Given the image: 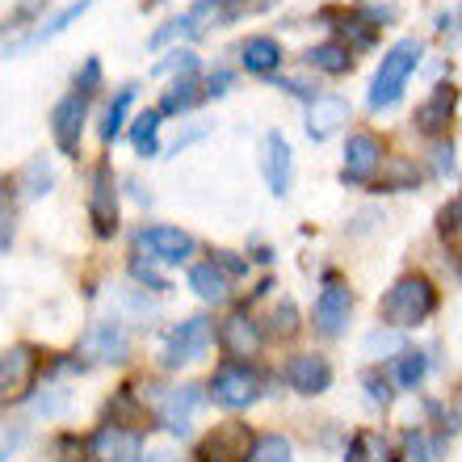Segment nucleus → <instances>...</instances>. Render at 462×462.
<instances>
[{
	"instance_id": "9b49d317",
	"label": "nucleus",
	"mask_w": 462,
	"mask_h": 462,
	"mask_svg": "<svg viewBox=\"0 0 462 462\" xmlns=\"http://www.w3.org/2000/svg\"><path fill=\"white\" fill-rule=\"evenodd\" d=\"M80 353L93 357V362H126V353H131V332L122 328L118 319H97L93 328L85 332V341H80Z\"/></svg>"
},
{
	"instance_id": "f03ea898",
	"label": "nucleus",
	"mask_w": 462,
	"mask_h": 462,
	"mask_svg": "<svg viewBox=\"0 0 462 462\" xmlns=\"http://www.w3.org/2000/svg\"><path fill=\"white\" fill-rule=\"evenodd\" d=\"M433 311H438V291H433V282L420 278V273L400 278L387 291V299H383V319H387L391 328H400V332L425 324Z\"/></svg>"
},
{
	"instance_id": "2eb2a0df",
	"label": "nucleus",
	"mask_w": 462,
	"mask_h": 462,
	"mask_svg": "<svg viewBox=\"0 0 462 462\" xmlns=\"http://www.w3.org/2000/svg\"><path fill=\"white\" fill-rule=\"evenodd\" d=\"M253 441L256 438L248 433V425H219L207 441H202V454H198V458H207V462H248Z\"/></svg>"
},
{
	"instance_id": "423d86ee",
	"label": "nucleus",
	"mask_w": 462,
	"mask_h": 462,
	"mask_svg": "<svg viewBox=\"0 0 462 462\" xmlns=\"http://www.w3.org/2000/svg\"><path fill=\"white\" fill-rule=\"evenodd\" d=\"M134 248H147V256L160 265H181L194 253V236L181 227H169V223H156V227L134 231Z\"/></svg>"
},
{
	"instance_id": "58836bf2",
	"label": "nucleus",
	"mask_w": 462,
	"mask_h": 462,
	"mask_svg": "<svg viewBox=\"0 0 462 462\" xmlns=\"http://www.w3.org/2000/svg\"><path fill=\"white\" fill-rule=\"evenodd\" d=\"M97 85H101V60H85V68H80V76H76V93L93 97Z\"/></svg>"
},
{
	"instance_id": "aec40b11",
	"label": "nucleus",
	"mask_w": 462,
	"mask_h": 462,
	"mask_svg": "<svg viewBox=\"0 0 462 462\" xmlns=\"http://www.w3.org/2000/svg\"><path fill=\"white\" fill-rule=\"evenodd\" d=\"M34 365H38V357L30 345H13V349L0 357V387L9 391V395L22 391L25 383H30V374H34Z\"/></svg>"
},
{
	"instance_id": "5701e85b",
	"label": "nucleus",
	"mask_w": 462,
	"mask_h": 462,
	"mask_svg": "<svg viewBox=\"0 0 462 462\" xmlns=\"http://www.w3.org/2000/svg\"><path fill=\"white\" fill-rule=\"evenodd\" d=\"M88 5H93V0H72V5H68V9H60V13H55V17H51V22H42V25H38V30H34V34H30V38H25L22 47H34V42H47V38L63 34V30H68V25H72L76 17H85V9H88ZM22 47H9V55H17V51H22Z\"/></svg>"
},
{
	"instance_id": "dca6fc26",
	"label": "nucleus",
	"mask_w": 462,
	"mask_h": 462,
	"mask_svg": "<svg viewBox=\"0 0 462 462\" xmlns=\"http://www.w3.org/2000/svg\"><path fill=\"white\" fill-rule=\"evenodd\" d=\"M265 181H269V194L273 198H286L291 194V177H294V160H291V143L282 139V131H269L265 134Z\"/></svg>"
},
{
	"instance_id": "4c0bfd02",
	"label": "nucleus",
	"mask_w": 462,
	"mask_h": 462,
	"mask_svg": "<svg viewBox=\"0 0 462 462\" xmlns=\"http://www.w3.org/2000/svg\"><path fill=\"white\" fill-rule=\"evenodd\" d=\"M458 227H462V189L450 198V202H446V207H441V215H438V231H441V236H454Z\"/></svg>"
},
{
	"instance_id": "0eeeda50",
	"label": "nucleus",
	"mask_w": 462,
	"mask_h": 462,
	"mask_svg": "<svg viewBox=\"0 0 462 462\" xmlns=\"http://www.w3.org/2000/svg\"><path fill=\"white\" fill-rule=\"evenodd\" d=\"M85 454H88V462H143V438L134 429L101 425L85 441Z\"/></svg>"
},
{
	"instance_id": "f3484780",
	"label": "nucleus",
	"mask_w": 462,
	"mask_h": 462,
	"mask_svg": "<svg viewBox=\"0 0 462 462\" xmlns=\"http://www.w3.org/2000/svg\"><path fill=\"white\" fill-rule=\"evenodd\" d=\"M219 345L231 353V362L256 357V349H261V328H256V319L248 316V311L227 316L223 319V328H219Z\"/></svg>"
},
{
	"instance_id": "4be33fe9",
	"label": "nucleus",
	"mask_w": 462,
	"mask_h": 462,
	"mask_svg": "<svg viewBox=\"0 0 462 462\" xmlns=\"http://www.w3.org/2000/svg\"><path fill=\"white\" fill-rule=\"evenodd\" d=\"M307 68H316V72H324V76H345L353 68V47L319 42V47L307 51Z\"/></svg>"
},
{
	"instance_id": "2f4dec72",
	"label": "nucleus",
	"mask_w": 462,
	"mask_h": 462,
	"mask_svg": "<svg viewBox=\"0 0 462 462\" xmlns=\"http://www.w3.org/2000/svg\"><path fill=\"white\" fill-rule=\"evenodd\" d=\"M425 374H429V357L420 349H403L400 353V387H408V391H416L420 383H425Z\"/></svg>"
},
{
	"instance_id": "de8ad7c7",
	"label": "nucleus",
	"mask_w": 462,
	"mask_h": 462,
	"mask_svg": "<svg viewBox=\"0 0 462 462\" xmlns=\"http://www.w3.org/2000/svg\"><path fill=\"white\" fill-rule=\"evenodd\" d=\"M210 126H194V131H185L181 139H177V143H172V152H181V147H189V143H198V139H202V134H207Z\"/></svg>"
},
{
	"instance_id": "09e8293b",
	"label": "nucleus",
	"mask_w": 462,
	"mask_h": 462,
	"mask_svg": "<svg viewBox=\"0 0 462 462\" xmlns=\"http://www.w3.org/2000/svg\"><path fill=\"white\" fill-rule=\"evenodd\" d=\"M362 446H365V438H353V446H349V458H345V462H365Z\"/></svg>"
},
{
	"instance_id": "a18cd8bd",
	"label": "nucleus",
	"mask_w": 462,
	"mask_h": 462,
	"mask_svg": "<svg viewBox=\"0 0 462 462\" xmlns=\"http://www.w3.org/2000/svg\"><path fill=\"white\" fill-rule=\"evenodd\" d=\"M55 450L63 454V462H76V458H80V441H76V438H60V441H55Z\"/></svg>"
},
{
	"instance_id": "f257e3e1",
	"label": "nucleus",
	"mask_w": 462,
	"mask_h": 462,
	"mask_svg": "<svg viewBox=\"0 0 462 462\" xmlns=\"http://www.w3.org/2000/svg\"><path fill=\"white\" fill-rule=\"evenodd\" d=\"M420 55H425V42H420V38H400V42L383 55V63H378L374 80H370V93H365V106H370V110H391V106L403 97L412 72L420 68Z\"/></svg>"
},
{
	"instance_id": "bb28decb",
	"label": "nucleus",
	"mask_w": 462,
	"mask_h": 462,
	"mask_svg": "<svg viewBox=\"0 0 462 462\" xmlns=\"http://www.w3.org/2000/svg\"><path fill=\"white\" fill-rule=\"evenodd\" d=\"M68 408H72V391H68V387H42L38 395H30V412L47 416V420L68 416Z\"/></svg>"
},
{
	"instance_id": "473e14b6",
	"label": "nucleus",
	"mask_w": 462,
	"mask_h": 462,
	"mask_svg": "<svg viewBox=\"0 0 462 462\" xmlns=\"http://www.w3.org/2000/svg\"><path fill=\"white\" fill-rule=\"evenodd\" d=\"M106 412H110V425H122V429H126V425H143V408L134 403L131 391H118Z\"/></svg>"
},
{
	"instance_id": "a19ab883",
	"label": "nucleus",
	"mask_w": 462,
	"mask_h": 462,
	"mask_svg": "<svg viewBox=\"0 0 462 462\" xmlns=\"http://www.w3.org/2000/svg\"><path fill=\"white\" fill-rule=\"evenodd\" d=\"M433 172L438 177H454V143H446V139L433 147Z\"/></svg>"
},
{
	"instance_id": "c03bdc74",
	"label": "nucleus",
	"mask_w": 462,
	"mask_h": 462,
	"mask_svg": "<svg viewBox=\"0 0 462 462\" xmlns=\"http://www.w3.org/2000/svg\"><path fill=\"white\" fill-rule=\"evenodd\" d=\"M227 88H231V68H215L207 76V97H223Z\"/></svg>"
},
{
	"instance_id": "49530a36",
	"label": "nucleus",
	"mask_w": 462,
	"mask_h": 462,
	"mask_svg": "<svg viewBox=\"0 0 462 462\" xmlns=\"http://www.w3.org/2000/svg\"><path fill=\"white\" fill-rule=\"evenodd\" d=\"M244 5H253V0H215V9H219V17H236V13H240Z\"/></svg>"
},
{
	"instance_id": "20e7f679",
	"label": "nucleus",
	"mask_w": 462,
	"mask_h": 462,
	"mask_svg": "<svg viewBox=\"0 0 462 462\" xmlns=\"http://www.w3.org/2000/svg\"><path fill=\"white\" fill-rule=\"evenodd\" d=\"M210 341H215V324H210L207 316H189V319H181V324L169 332V341H164V357H160V362L169 365V370L189 365V362H198V357H207Z\"/></svg>"
},
{
	"instance_id": "37998d69",
	"label": "nucleus",
	"mask_w": 462,
	"mask_h": 462,
	"mask_svg": "<svg viewBox=\"0 0 462 462\" xmlns=\"http://www.w3.org/2000/svg\"><path fill=\"white\" fill-rule=\"evenodd\" d=\"M215 265H219L227 278H244V273H248V261L236 253H215Z\"/></svg>"
},
{
	"instance_id": "c9c22d12",
	"label": "nucleus",
	"mask_w": 462,
	"mask_h": 462,
	"mask_svg": "<svg viewBox=\"0 0 462 462\" xmlns=\"http://www.w3.org/2000/svg\"><path fill=\"white\" fill-rule=\"evenodd\" d=\"M362 387H365V400L374 403V408H387L391 395H395V391H391V383L378 374V370H365V374H362Z\"/></svg>"
},
{
	"instance_id": "7ed1b4c3",
	"label": "nucleus",
	"mask_w": 462,
	"mask_h": 462,
	"mask_svg": "<svg viewBox=\"0 0 462 462\" xmlns=\"http://www.w3.org/2000/svg\"><path fill=\"white\" fill-rule=\"evenodd\" d=\"M261 395V378L248 362H223L215 365V374H210V400L219 403V408H231V412H240L248 403Z\"/></svg>"
},
{
	"instance_id": "c756f323",
	"label": "nucleus",
	"mask_w": 462,
	"mask_h": 462,
	"mask_svg": "<svg viewBox=\"0 0 462 462\" xmlns=\"http://www.w3.org/2000/svg\"><path fill=\"white\" fill-rule=\"evenodd\" d=\"M365 357H391V353H403V332L400 328H374L362 341Z\"/></svg>"
},
{
	"instance_id": "a211bd4d",
	"label": "nucleus",
	"mask_w": 462,
	"mask_h": 462,
	"mask_svg": "<svg viewBox=\"0 0 462 462\" xmlns=\"http://www.w3.org/2000/svg\"><path fill=\"white\" fill-rule=\"evenodd\" d=\"M454 106H458V88L454 85H438L420 106H416V131L420 134H438L450 122Z\"/></svg>"
},
{
	"instance_id": "e433bc0d",
	"label": "nucleus",
	"mask_w": 462,
	"mask_h": 462,
	"mask_svg": "<svg viewBox=\"0 0 462 462\" xmlns=\"http://www.w3.org/2000/svg\"><path fill=\"white\" fill-rule=\"evenodd\" d=\"M169 72L194 76L198 72V55H194V51H172L164 63H156V76H169Z\"/></svg>"
},
{
	"instance_id": "79ce46f5",
	"label": "nucleus",
	"mask_w": 462,
	"mask_h": 462,
	"mask_svg": "<svg viewBox=\"0 0 462 462\" xmlns=\"http://www.w3.org/2000/svg\"><path fill=\"white\" fill-rule=\"evenodd\" d=\"M273 88H286V93H291V97H303L307 106H311V101L319 97L316 88L307 85V80H291V76H278V80H273Z\"/></svg>"
},
{
	"instance_id": "4468645a",
	"label": "nucleus",
	"mask_w": 462,
	"mask_h": 462,
	"mask_svg": "<svg viewBox=\"0 0 462 462\" xmlns=\"http://www.w3.org/2000/svg\"><path fill=\"white\" fill-rule=\"evenodd\" d=\"M345 122H349V101L337 97V93H319L307 106V134H311V143H328Z\"/></svg>"
},
{
	"instance_id": "9d476101",
	"label": "nucleus",
	"mask_w": 462,
	"mask_h": 462,
	"mask_svg": "<svg viewBox=\"0 0 462 462\" xmlns=\"http://www.w3.org/2000/svg\"><path fill=\"white\" fill-rule=\"evenodd\" d=\"M349 311H353V294L349 286L324 273V294L316 299V332L319 337H341L345 324H349Z\"/></svg>"
},
{
	"instance_id": "412c9836",
	"label": "nucleus",
	"mask_w": 462,
	"mask_h": 462,
	"mask_svg": "<svg viewBox=\"0 0 462 462\" xmlns=\"http://www.w3.org/2000/svg\"><path fill=\"white\" fill-rule=\"evenodd\" d=\"M189 291L202 299V303H227V273H223L215 261H202V265L189 269Z\"/></svg>"
},
{
	"instance_id": "6e6552de",
	"label": "nucleus",
	"mask_w": 462,
	"mask_h": 462,
	"mask_svg": "<svg viewBox=\"0 0 462 462\" xmlns=\"http://www.w3.org/2000/svg\"><path fill=\"white\" fill-rule=\"evenodd\" d=\"M88 219L97 236H114L118 227V181L110 164H97L88 177Z\"/></svg>"
},
{
	"instance_id": "8fccbe9b",
	"label": "nucleus",
	"mask_w": 462,
	"mask_h": 462,
	"mask_svg": "<svg viewBox=\"0 0 462 462\" xmlns=\"http://www.w3.org/2000/svg\"><path fill=\"white\" fill-rule=\"evenodd\" d=\"M143 462H177V454H169V450H152V454H143Z\"/></svg>"
},
{
	"instance_id": "72a5a7b5",
	"label": "nucleus",
	"mask_w": 462,
	"mask_h": 462,
	"mask_svg": "<svg viewBox=\"0 0 462 462\" xmlns=\"http://www.w3.org/2000/svg\"><path fill=\"white\" fill-rule=\"evenodd\" d=\"M412 185H416V164L395 160V164H391V172L378 181V194H400V189H412Z\"/></svg>"
},
{
	"instance_id": "b1692460",
	"label": "nucleus",
	"mask_w": 462,
	"mask_h": 462,
	"mask_svg": "<svg viewBox=\"0 0 462 462\" xmlns=\"http://www.w3.org/2000/svg\"><path fill=\"white\" fill-rule=\"evenodd\" d=\"M202 101V88H198L194 76H181V80H172L164 88V97H160V114H189Z\"/></svg>"
},
{
	"instance_id": "a878e982",
	"label": "nucleus",
	"mask_w": 462,
	"mask_h": 462,
	"mask_svg": "<svg viewBox=\"0 0 462 462\" xmlns=\"http://www.w3.org/2000/svg\"><path fill=\"white\" fill-rule=\"evenodd\" d=\"M160 118H164V114L160 110H143L139 114V118H134V126H131V143H134V152H139V156H156L160 152Z\"/></svg>"
},
{
	"instance_id": "1a4fd4ad",
	"label": "nucleus",
	"mask_w": 462,
	"mask_h": 462,
	"mask_svg": "<svg viewBox=\"0 0 462 462\" xmlns=\"http://www.w3.org/2000/svg\"><path fill=\"white\" fill-rule=\"evenodd\" d=\"M378 169H383V139H378V134H370V131L349 134V143H345L341 181L345 185H365V181H374Z\"/></svg>"
},
{
	"instance_id": "393cba45",
	"label": "nucleus",
	"mask_w": 462,
	"mask_h": 462,
	"mask_svg": "<svg viewBox=\"0 0 462 462\" xmlns=\"http://www.w3.org/2000/svg\"><path fill=\"white\" fill-rule=\"evenodd\" d=\"M446 450V438H429L425 429H408L403 433V458L408 462H438Z\"/></svg>"
},
{
	"instance_id": "c85d7f7f",
	"label": "nucleus",
	"mask_w": 462,
	"mask_h": 462,
	"mask_svg": "<svg viewBox=\"0 0 462 462\" xmlns=\"http://www.w3.org/2000/svg\"><path fill=\"white\" fill-rule=\"evenodd\" d=\"M248 458L253 462H294V450L282 433H261V438L253 441V454H248Z\"/></svg>"
},
{
	"instance_id": "7c9ffc66",
	"label": "nucleus",
	"mask_w": 462,
	"mask_h": 462,
	"mask_svg": "<svg viewBox=\"0 0 462 462\" xmlns=\"http://www.w3.org/2000/svg\"><path fill=\"white\" fill-rule=\"evenodd\" d=\"M131 101H134V88H118V97L106 106V122H101V139L110 143L114 134L122 131V122H126V110H131Z\"/></svg>"
},
{
	"instance_id": "6ab92c4d",
	"label": "nucleus",
	"mask_w": 462,
	"mask_h": 462,
	"mask_svg": "<svg viewBox=\"0 0 462 462\" xmlns=\"http://www.w3.org/2000/svg\"><path fill=\"white\" fill-rule=\"evenodd\" d=\"M240 63L248 68L253 76H273L282 68V47H278V38H269V34H256L248 38L240 47Z\"/></svg>"
},
{
	"instance_id": "39448f33",
	"label": "nucleus",
	"mask_w": 462,
	"mask_h": 462,
	"mask_svg": "<svg viewBox=\"0 0 462 462\" xmlns=\"http://www.w3.org/2000/svg\"><path fill=\"white\" fill-rule=\"evenodd\" d=\"M85 118H88V97L85 93H68V97H60L55 101V110H51V134H55V147H60L68 160L80 156Z\"/></svg>"
},
{
	"instance_id": "f704fd0d",
	"label": "nucleus",
	"mask_w": 462,
	"mask_h": 462,
	"mask_svg": "<svg viewBox=\"0 0 462 462\" xmlns=\"http://www.w3.org/2000/svg\"><path fill=\"white\" fill-rule=\"evenodd\" d=\"M131 278L139 282V286H147V291H156V294H164V291H172L169 286V278L160 273L152 261H143V256H131Z\"/></svg>"
},
{
	"instance_id": "ddd939ff",
	"label": "nucleus",
	"mask_w": 462,
	"mask_h": 462,
	"mask_svg": "<svg viewBox=\"0 0 462 462\" xmlns=\"http://www.w3.org/2000/svg\"><path fill=\"white\" fill-rule=\"evenodd\" d=\"M198 403H202V387H194V383H185V387L164 391V400L156 403L160 425L169 429L172 438H185V433H189V416H194Z\"/></svg>"
},
{
	"instance_id": "ea45409f",
	"label": "nucleus",
	"mask_w": 462,
	"mask_h": 462,
	"mask_svg": "<svg viewBox=\"0 0 462 462\" xmlns=\"http://www.w3.org/2000/svg\"><path fill=\"white\" fill-rule=\"evenodd\" d=\"M294 328H299V307L286 299V303L273 311V332H278V337H294Z\"/></svg>"
},
{
	"instance_id": "f8f14e48",
	"label": "nucleus",
	"mask_w": 462,
	"mask_h": 462,
	"mask_svg": "<svg viewBox=\"0 0 462 462\" xmlns=\"http://www.w3.org/2000/svg\"><path fill=\"white\" fill-rule=\"evenodd\" d=\"M286 387L299 391V395H324L332 387V365L328 357H316V353H294L286 362Z\"/></svg>"
},
{
	"instance_id": "cd10ccee",
	"label": "nucleus",
	"mask_w": 462,
	"mask_h": 462,
	"mask_svg": "<svg viewBox=\"0 0 462 462\" xmlns=\"http://www.w3.org/2000/svg\"><path fill=\"white\" fill-rule=\"evenodd\" d=\"M17 185H22V194L25 198H42L55 185V172H51V164H47V156H34L30 164L22 169V177H17Z\"/></svg>"
}]
</instances>
